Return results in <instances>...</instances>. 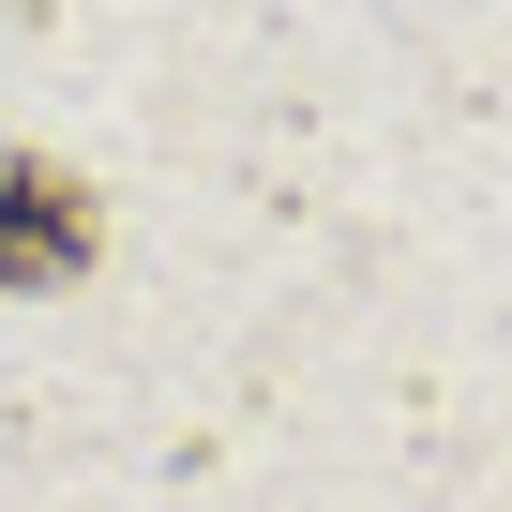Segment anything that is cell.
<instances>
[{
    "mask_svg": "<svg viewBox=\"0 0 512 512\" xmlns=\"http://www.w3.org/2000/svg\"><path fill=\"white\" fill-rule=\"evenodd\" d=\"M91 256H106L91 181L46 166V151H0V287H76Z\"/></svg>",
    "mask_w": 512,
    "mask_h": 512,
    "instance_id": "1",
    "label": "cell"
}]
</instances>
